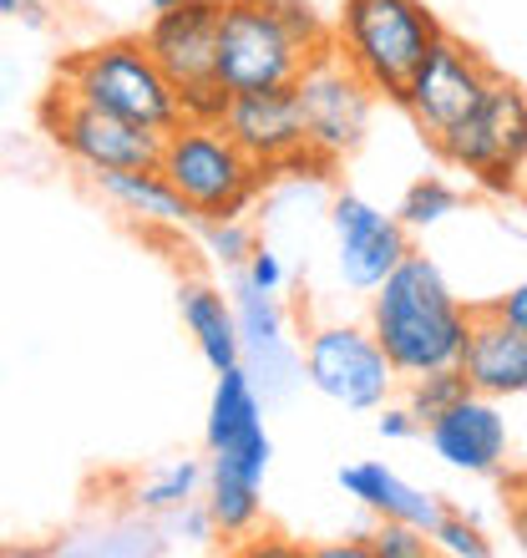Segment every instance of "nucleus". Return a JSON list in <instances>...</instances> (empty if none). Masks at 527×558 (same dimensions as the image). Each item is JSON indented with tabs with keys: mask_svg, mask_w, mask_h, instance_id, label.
Returning a JSON list of instances; mask_svg holds the SVG:
<instances>
[{
	"mask_svg": "<svg viewBox=\"0 0 527 558\" xmlns=\"http://www.w3.org/2000/svg\"><path fill=\"white\" fill-rule=\"evenodd\" d=\"M370 330L385 345L401 376H426L441 366H462L471 336V305H462L437 269V259L410 250L370 294Z\"/></svg>",
	"mask_w": 527,
	"mask_h": 558,
	"instance_id": "nucleus-1",
	"label": "nucleus"
},
{
	"mask_svg": "<svg viewBox=\"0 0 527 558\" xmlns=\"http://www.w3.org/2000/svg\"><path fill=\"white\" fill-rule=\"evenodd\" d=\"M57 87H66L82 102L118 112L127 122H143L152 133H173L183 122V97L168 82L143 36H112V41L82 46L57 66Z\"/></svg>",
	"mask_w": 527,
	"mask_h": 558,
	"instance_id": "nucleus-2",
	"label": "nucleus"
},
{
	"mask_svg": "<svg viewBox=\"0 0 527 558\" xmlns=\"http://www.w3.org/2000/svg\"><path fill=\"white\" fill-rule=\"evenodd\" d=\"M441 21L426 0H340L335 51L366 76L376 97L401 102L406 82L437 46Z\"/></svg>",
	"mask_w": 527,
	"mask_h": 558,
	"instance_id": "nucleus-3",
	"label": "nucleus"
},
{
	"mask_svg": "<svg viewBox=\"0 0 527 558\" xmlns=\"http://www.w3.org/2000/svg\"><path fill=\"white\" fill-rule=\"evenodd\" d=\"M158 168L173 178V189L198 219H244L269 183V173L234 143L223 122H177L162 137Z\"/></svg>",
	"mask_w": 527,
	"mask_h": 558,
	"instance_id": "nucleus-4",
	"label": "nucleus"
},
{
	"mask_svg": "<svg viewBox=\"0 0 527 558\" xmlns=\"http://www.w3.org/2000/svg\"><path fill=\"white\" fill-rule=\"evenodd\" d=\"M315 57H320V51H309L269 0H223L219 82L234 92V97L294 87L299 72H305Z\"/></svg>",
	"mask_w": 527,
	"mask_h": 558,
	"instance_id": "nucleus-5",
	"label": "nucleus"
},
{
	"mask_svg": "<svg viewBox=\"0 0 527 558\" xmlns=\"http://www.w3.org/2000/svg\"><path fill=\"white\" fill-rule=\"evenodd\" d=\"M305 381L320 391L324 401H335L345 412H381L391 401L401 371L391 366L385 345L376 340V330L351 320L315 325L305 336Z\"/></svg>",
	"mask_w": 527,
	"mask_h": 558,
	"instance_id": "nucleus-6",
	"label": "nucleus"
},
{
	"mask_svg": "<svg viewBox=\"0 0 527 558\" xmlns=\"http://www.w3.org/2000/svg\"><path fill=\"white\" fill-rule=\"evenodd\" d=\"M41 128H46V137L72 162H82L91 178L122 173V168H158V158H162V133L82 102V97H72L66 87L46 92Z\"/></svg>",
	"mask_w": 527,
	"mask_h": 558,
	"instance_id": "nucleus-7",
	"label": "nucleus"
},
{
	"mask_svg": "<svg viewBox=\"0 0 527 558\" xmlns=\"http://www.w3.org/2000/svg\"><path fill=\"white\" fill-rule=\"evenodd\" d=\"M492 82H498V72L487 66L482 51H471L467 41H456L452 31H441L437 46L426 51V61L401 92V107L426 133V143H437V137H446L456 122H467L482 107Z\"/></svg>",
	"mask_w": 527,
	"mask_h": 558,
	"instance_id": "nucleus-8",
	"label": "nucleus"
},
{
	"mask_svg": "<svg viewBox=\"0 0 527 558\" xmlns=\"http://www.w3.org/2000/svg\"><path fill=\"white\" fill-rule=\"evenodd\" d=\"M294 92H299V112H305V133L315 153H324L330 162H345L366 143L376 92L366 87V76L355 72L335 46L309 61L299 82H294Z\"/></svg>",
	"mask_w": 527,
	"mask_h": 558,
	"instance_id": "nucleus-9",
	"label": "nucleus"
},
{
	"mask_svg": "<svg viewBox=\"0 0 527 558\" xmlns=\"http://www.w3.org/2000/svg\"><path fill=\"white\" fill-rule=\"evenodd\" d=\"M330 234H335V275L355 294H376L410 254V229L401 214H385L360 193L330 198Z\"/></svg>",
	"mask_w": 527,
	"mask_h": 558,
	"instance_id": "nucleus-10",
	"label": "nucleus"
},
{
	"mask_svg": "<svg viewBox=\"0 0 527 558\" xmlns=\"http://www.w3.org/2000/svg\"><path fill=\"white\" fill-rule=\"evenodd\" d=\"M527 143V92L498 72V82L487 87L482 107L467 122H456L446 137H437V158L462 168V173H487V168H513L517 153Z\"/></svg>",
	"mask_w": 527,
	"mask_h": 558,
	"instance_id": "nucleus-11",
	"label": "nucleus"
},
{
	"mask_svg": "<svg viewBox=\"0 0 527 558\" xmlns=\"http://www.w3.org/2000/svg\"><path fill=\"white\" fill-rule=\"evenodd\" d=\"M274 441L264 432V422H254L249 432H238L223 447H208V483H204V502L219 538H249L259 523V493H264V472H269Z\"/></svg>",
	"mask_w": 527,
	"mask_h": 558,
	"instance_id": "nucleus-12",
	"label": "nucleus"
},
{
	"mask_svg": "<svg viewBox=\"0 0 527 558\" xmlns=\"http://www.w3.org/2000/svg\"><path fill=\"white\" fill-rule=\"evenodd\" d=\"M219 26H223V0H193L177 11H152L143 26V41L152 51L177 97L204 82H219Z\"/></svg>",
	"mask_w": 527,
	"mask_h": 558,
	"instance_id": "nucleus-13",
	"label": "nucleus"
},
{
	"mask_svg": "<svg viewBox=\"0 0 527 558\" xmlns=\"http://www.w3.org/2000/svg\"><path fill=\"white\" fill-rule=\"evenodd\" d=\"M234 310H238V336H244V366L259 381L264 397H290L305 381V351L290 345V315L269 290L249 284L234 269Z\"/></svg>",
	"mask_w": 527,
	"mask_h": 558,
	"instance_id": "nucleus-14",
	"label": "nucleus"
},
{
	"mask_svg": "<svg viewBox=\"0 0 527 558\" xmlns=\"http://www.w3.org/2000/svg\"><path fill=\"white\" fill-rule=\"evenodd\" d=\"M426 447L456 472H471V477H492L507 462V416L498 412V397H482L471 391L441 412L437 422L426 426Z\"/></svg>",
	"mask_w": 527,
	"mask_h": 558,
	"instance_id": "nucleus-15",
	"label": "nucleus"
},
{
	"mask_svg": "<svg viewBox=\"0 0 527 558\" xmlns=\"http://www.w3.org/2000/svg\"><path fill=\"white\" fill-rule=\"evenodd\" d=\"M223 128L234 133V143L244 147L269 178H274L279 162H290L299 147H309L305 112H299V92L294 87L244 92V97H234Z\"/></svg>",
	"mask_w": 527,
	"mask_h": 558,
	"instance_id": "nucleus-16",
	"label": "nucleus"
},
{
	"mask_svg": "<svg viewBox=\"0 0 527 558\" xmlns=\"http://www.w3.org/2000/svg\"><path fill=\"white\" fill-rule=\"evenodd\" d=\"M462 366L482 397H527V330L507 325L492 305H471V336Z\"/></svg>",
	"mask_w": 527,
	"mask_h": 558,
	"instance_id": "nucleus-17",
	"label": "nucleus"
},
{
	"mask_svg": "<svg viewBox=\"0 0 527 558\" xmlns=\"http://www.w3.org/2000/svg\"><path fill=\"white\" fill-rule=\"evenodd\" d=\"M340 487H345L370 518H401V523H416V529H426V533L437 529L441 513H446L437 493L406 483L401 472H391L385 462H376V457L345 462V468H340Z\"/></svg>",
	"mask_w": 527,
	"mask_h": 558,
	"instance_id": "nucleus-18",
	"label": "nucleus"
},
{
	"mask_svg": "<svg viewBox=\"0 0 527 558\" xmlns=\"http://www.w3.org/2000/svg\"><path fill=\"white\" fill-rule=\"evenodd\" d=\"M177 315H183V325H188L198 355L213 366V376L244 366V336H238L234 294L213 290V284H204V279H183V284H177Z\"/></svg>",
	"mask_w": 527,
	"mask_h": 558,
	"instance_id": "nucleus-19",
	"label": "nucleus"
},
{
	"mask_svg": "<svg viewBox=\"0 0 527 558\" xmlns=\"http://www.w3.org/2000/svg\"><path fill=\"white\" fill-rule=\"evenodd\" d=\"M97 189L118 214H127L143 229H188L198 223L193 204L173 189L162 168H122V173H97Z\"/></svg>",
	"mask_w": 527,
	"mask_h": 558,
	"instance_id": "nucleus-20",
	"label": "nucleus"
},
{
	"mask_svg": "<svg viewBox=\"0 0 527 558\" xmlns=\"http://www.w3.org/2000/svg\"><path fill=\"white\" fill-rule=\"evenodd\" d=\"M254 422H264V401H259V381L249 376V366L219 371V386H213V401H208L204 441L208 447H223L238 432H249Z\"/></svg>",
	"mask_w": 527,
	"mask_h": 558,
	"instance_id": "nucleus-21",
	"label": "nucleus"
},
{
	"mask_svg": "<svg viewBox=\"0 0 527 558\" xmlns=\"http://www.w3.org/2000/svg\"><path fill=\"white\" fill-rule=\"evenodd\" d=\"M208 483V468H198L193 457H173V462H162L152 477H143L137 483V493H132V508H143V513L162 518L173 513V508H183V502L198 498V487Z\"/></svg>",
	"mask_w": 527,
	"mask_h": 558,
	"instance_id": "nucleus-22",
	"label": "nucleus"
},
{
	"mask_svg": "<svg viewBox=\"0 0 527 558\" xmlns=\"http://www.w3.org/2000/svg\"><path fill=\"white\" fill-rule=\"evenodd\" d=\"M477 386H471L467 366H441V371H426V376H410L406 381V407L416 412V422L431 426L441 412H452L462 397H471Z\"/></svg>",
	"mask_w": 527,
	"mask_h": 558,
	"instance_id": "nucleus-23",
	"label": "nucleus"
},
{
	"mask_svg": "<svg viewBox=\"0 0 527 558\" xmlns=\"http://www.w3.org/2000/svg\"><path fill=\"white\" fill-rule=\"evenodd\" d=\"M462 208V193L446 183V178H437V173H426V178H416L406 189V198H401V223L406 229H437V223H446Z\"/></svg>",
	"mask_w": 527,
	"mask_h": 558,
	"instance_id": "nucleus-24",
	"label": "nucleus"
},
{
	"mask_svg": "<svg viewBox=\"0 0 527 558\" xmlns=\"http://www.w3.org/2000/svg\"><path fill=\"white\" fill-rule=\"evenodd\" d=\"M198 244L223 269H244L249 254L259 250V239H254V229L244 219H198Z\"/></svg>",
	"mask_w": 527,
	"mask_h": 558,
	"instance_id": "nucleus-25",
	"label": "nucleus"
},
{
	"mask_svg": "<svg viewBox=\"0 0 527 558\" xmlns=\"http://www.w3.org/2000/svg\"><path fill=\"white\" fill-rule=\"evenodd\" d=\"M370 538V558H426L431 554V533L416 529V523H401V518H376Z\"/></svg>",
	"mask_w": 527,
	"mask_h": 558,
	"instance_id": "nucleus-26",
	"label": "nucleus"
},
{
	"mask_svg": "<svg viewBox=\"0 0 527 558\" xmlns=\"http://www.w3.org/2000/svg\"><path fill=\"white\" fill-rule=\"evenodd\" d=\"M431 544H437V554H452V558H487L492 554V538L482 533V523L467 513H441V523L431 529Z\"/></svg>",
	"mask_w": 527,
	"mask_h": 558,
	"instance_id": "nucleus-27",
	"label": "nucleus"
},
{
	"mask_svg": "<svg viewBox=\"0 0 527 558\" xmlns=\"http://www.w3.org/2000/svg\"><path fill=\"white\" fill-rule=\"evenodd\" d=\"M238 275L249 279V284H259V290H269V294L284 290V259H279L269 244H259V250L249 254V265L238 269Z\"/></svg>",
	"mask_w": 527,
	"mask_h": 558,
	"instance_id": "nucleus-28",
	"label": "nucleus"
},
{
	"mask_svg": "<svg viewBox=\"0 0 527 558\" xmlns=\"http://www.w3.org/2000/svg\"><path fill=\"white\" fill-rule=\"evenodd\" d=\"M376 432H381L385 441H406V437H416V432H426V426L416 422V412H410L406 401H401V407H391V401H385L381 416H376Z\"/></svg>",
	"mask_w": 527,
	"mask_h": 558,
	"instance_id": "nucleus-29",
	"label": "nucleus"
},
{
	"mask_svg": "<svg viewBox=\"0 0 527 558\" xmlns=\"http://www.w3.org/2000/svg\"><path fill=\"white\" fill-rule=\"evenodd\" d=\"M507 533L517 538V548L527 554V477H517L507 487Z\"/></svg>",
	"mask_w": 527,
	"mask_h": 558,
	"instance_id": "nucleus-30",
	"label": "nucleus"
},
{
	"mask_svg": "<svg viewBox=\"0 0 527 558\" xmlns=\"http://www.w3.org/2000/svg\"><path fill=\"white\" fill-rule=\"evenodd\" d=\"M492 310H498V315H502L507 325L527 330V279H523V284H513L507 294H498V300H492Z\"/></svg>",
	"mask_w": 527,
	"mask_h": 558,
	"instance_id": "nucleus-31",
	"label": "nucleus"
},
{
	"mask_svg": "<svg viewBox=\"0 0 527 558\" xmlns=\"http://www.w3.org/2000/svg\"><path fill=\"white\" fill-rule=\"evenodd\" d=\"M177 5H193V0H147V11H177Z\"/></svg>",
	"mask_w": 527,
	"mask_h": 558,
	"instance_id": "nucleus-32",
	"label": "nucleus"
},
{
	"mask_svg": "<svg viewBox=\"0 0 527 558\" xmlns=\"http://www.w3.org/2000/svg\"><path fill=\"white\" fill-rule=\"evenodd\" d=\"M517 183H523V198H527V143H523V153H517Z\"/></svg>",
	"mask_w": 527,
	"mask_h": 558,
	"instance_id": "nucleus-33",
	"label": "nucleus"
}]
</instances>
